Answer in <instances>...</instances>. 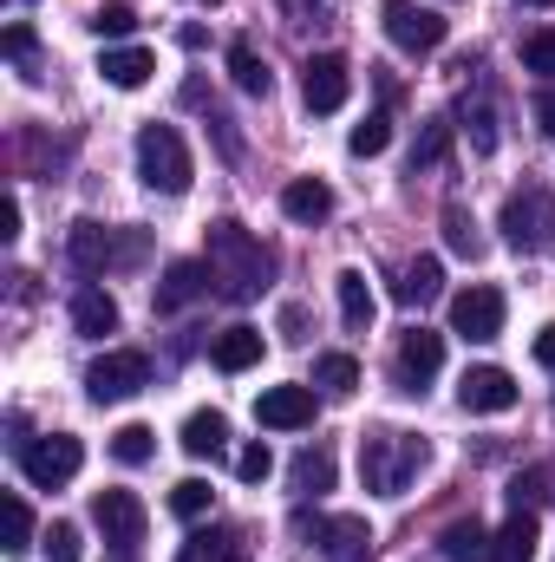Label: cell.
<instances>
[{"instance_id": "obj_47", "label": "cell", "mask_w": 555, "mask_h": 562, "mask_svg": "<svg viewBox=\"0 0 555 562\" xmlns=\"http://www.w3.org/2000/svg\"><path fill=\"white\" fill-rule=\"evenodd\" d=\"M523 7H555V0H523Z\"/></svg>"}, {"instance_id": "obj_34", "label": "cell", "mask_w": 555, "mask_h": 562, "mask_svg": "<svg viewBox=\"0 0 555 562\" xmlns=\"http://www.w3.org/2000/svg\"><path fill=\"white\" fill-rule=\"evenodd\" d=\"M464 132H471V150H497V112H490V99H464Z\"/></svg>"}, {"instance_id": "obj_36", "label": "cell", "mask_w": 555, "mask_h": 562, "mask_svg": "<svg viewBox=\"0 0 555 562\" xmlns=\"http://www.w3.org/2000/svg\"><path fill=\"white\" fill-rule=\"evenodd\" d=\"M92 33H99V40H132V33H138V13H132L125 0H105V7L92 13Z\"/></svg>"}, {"instance_id": "obj_11", "label": "cell", "mask_w": 555, "mask_h": 562, "mask_svg": "<svg viewBox=\"0 0 555 562\" xmlns=\"http://www.w3.org/2000/svg\"><path fill=\"white\" fill-rule=\"evenodd\" d=\"M347 92H353V66H347L340 53H314V59L301 66V99H307V112H340Z\"/></svg>"}, {"instance_id": "obj_21", "label": "cell", "mask_w": 555, "mask_h": 562, "mask_svg": "<svg viewBox=\"0 0 555 562\" xmlns=\"http://www.w3.org/2000/svg\"><path fill=\"white\" fill-rule=\"evenodd\" d=\"M333 294H340V321H347L353 334H366L373 314H380V301H373L366 276H360V269H340V276H333Z\"/></svg>"}, {"instance_id": "obj_9", "label": "cell", "mask_w": 555, "mask_h": 562, "mask_svg": "<svg viewBox=\"0 0 555 562\" xmlns=\"http://www.w3.org/2000/svg\"><path fill=\"white\" fill-rule=\"evenodd\" d=\"M451 334H464V340H497V334H503V294H497L490 281L457 288V294H451Z\"/></svg>"}, {"instance_id": "obj_30", "label": "cell", "mask_w": 555, "mask_h": 562, "mask_svg": "<svg viewBox=\"0 0 555 562\" xmlns=\"http://www.w3.org/2000/svg\"><path fill=\"white\" fill-rule=\"evenodd\" d=\"M451 138H457L451 119H424V132H418V144H412V170H438V164L451 157Z\"/></svg>"}, {"instance_id": "obj_26", "label": "cell", "mask_w": 555, "mask_h": 562, "mask_svg": "<svg viewBox=\"0 0 555 562\" xmlns=\"http://www.w3.org/2000/svg\"><path fill=\"white\" fill-rule=\"evenodd\" d=\"M314 386H320L327 400H353V393H360V360H353V353H320V360H314Z\"/></svg>"}, {"instance_id": "obj_45", "label": "cell", "mask_w": 555, "mask_h": 562, "mask_svg": "<svg viewBox=\"0 0 555 562\" xmlns=\"http://www.w3.org/2000/svg\"><path fill=\"white\" fill-rule=\"evenodd\" d=\"M0 236H7V243H13V236H20V203H13V196H7V203H0Z\"/></svg>"}, {"instance_id": "obj_6", "label": "cell", "mask_w": 555, "mask_h": 562, "mask_svg": "<svg viewBox=\"0 0 555 562\" xmlns=\"http://www.w3.org/2000/svg\"><path fill=\"white\" fill-rule=\"evenodd\" d=\"M144 386H150V360H144L138 347H112V353H99L86 367V393L99 406H125V400H138Z\"/></svg>"}, {"instance_id": "obj_22", "label": "cell", "mask_w": 555, "mask_h": 562, "mask_svg": "<svg viewBox=\"0 0 555 562\" xmlns=\"http://www.w3.org/2000/svg\"><path fill=\"white\" fill-rule=\"evenodd\" d=\"M209 360H216L223 373H249V367L262 360V327H223L216 347H209Z\"/></svg>"}, {"instance_id": "obj_18", "label": "cell", "mask_w": 555, "mask_h": 562, "mask_svg": "<svg viewBox=\"0 0 555 562\" xmlns=\"http://www.w3.org/2000/svg\"><path fill=\"white\" fill-rule=\"evenodd\" d=\"M536 543H543L536 510H510V524L490 537V562H536Z\"/></svg>"}, {"instance_id": "obj_7", "label": "cell", "mask_w": 555, "mask_h": 562, "mask_svg": "<svg viewBox=\"0 0 555 562\" xmlns=\"http://www.w3.org/2000/svg\"><path fill=\"white\" fill-rule=\"evenodd\" d=\"M66 256H72V269H79V276H105V269H125V262H138L144 243H138V236H118V229H105V223H79V229L66 236Z\"/></svg>"}, {"instance_id": "obj_12", "label": "cell", "mask_w": 555, "mask_h": 562, "mask_svg": "<svg viewBox=\"0 0 555 562\" xmlns=\"http://www.w3.org/2000/svg\"><path fill=\"white\" fill-rule=\"evenodd\" d=\"M438 367H444V334L412 327V334L399 340V353H393V380H399L406 393H424V386L438 380Z\"/></svg>"}, {"instance_id": "obj_24", "label": "cell", "mask_w": 555, "mask_h": 562, "mask_svg": "<svg viewBox=\"0 0 555 562\" xmlns=\"http://www.w3.org/2000/svg\"><path fill=\"white\" fill-rule=\"evenodd\" d=\"M438 550H444V562H490V530L477 517H457V524H444Z\"/></svg>"}, {"instance_id": "obj_16", "label": "cell", "mask_w": 555, "mask_h": 562, "mask_svg": "<svg viewBox=\"0 0 555 562\" xmlns=\"http://www.w3.org/2000/svg\"><path fill=\"white\" fill-rule=\"evenodd\" d=\"M196 294H209V262H170L163 281H157V294H150V307L157 314H183Z\"/></svg>"}, {"instance_id": "obj_5", "label": "cell", "mask_w": 555, "mask_h": 562, "mask_svg": "<svg viewBox=\"0 0 555 562\" xmlns=\"http://www.w3.org/2000/svg\"><path fill=\"white\" fill-rule=\"evenodd\" d=\"M79 464H86V445H79L72 431H46V438L20 445V477H26L33 491H59V484H72Z\"/></svg>"}, {"instance_id": "obj_48", "label": "cell", "mask_w": 555, "mask_h": 562, "mask_svg": "<svg viewBox=\"0 0 555 562\" xmlns=\"http://www.w3.org/2000/svg\"><path fill=\"white\" fill-rule=\"evenodd\" d=\"M196 7H216V0H196Z\"/></svg>"}, {"instance_id": "obj_19", "label": "cell", "mask_w": 555, "mask_h": 562, "mask_svg": "<svg viewBox=\"0 0 555 562\" xmlns=\"http://www.w3.org/2000/svg\"><path fill=\"white\" fill-rule=\"evenodd\" d=\"M177 562H249V537L242 530H190Z\"/></svg>"}, {"instance_id": "obj_8", "label": "cell", "mask_w": 555, "mask_h": 562, "mask_svg": "<svg viewBox=\"0 0 555 562\" xmlns=\"http://www.w3.org/2000/svg\"><path fill=\"white\" fill-rule=\"evenodd\" d=\"M380 26H386V40H393L399 53H438L444 33H451V20L431 13V7H418V0H386V7H380Z\"/></svg>"}, {"instance_id": "obj_35", "label": "cell", "mask_w": 555, "mask_h": 562, "mask_svg": "<svg viewBox=\"0 0 555 562\" xmlns=\"http://www.w3.org/2000/svg\"><path fill=\"white\" fill-rule=\"evenodd\" d=\"M209 504H216V491H209L203 477H183V484L170 491V510H177L183 524H196V517H209Z\"/></svg>"}, {"instance_id": "obj_39", "label": "cell", "mask_w": 555, "mask_h": 562, "mask_svg": "<svg viewBox=\"0 0 555 562\" xmlns=\"http://www.w3.org/2000/svg\"><path fill=\"white\" fill-rule=\"evenodd\" d=\"M39 550H46V562H79V524H53L46 537H39Z\"/></svg>"}, {"instance_id": "obj_20", "label": "cell", "mask_w": 555, "mask_h": 562, "mask_svg": "<svg viewBox=\"0 0 555 562\" xmlns=\"http://www.w3.org/2000/svg\"><path fill=\"white\" fill-rule=\"evenodd\" d=\"M72 327H79L86 340L118 334V301H112L105 288H79V294H72Z\"/></svg>"}, {"instance_id": "obj_27", "label": "cell", "mask_w": 555, "mask_h": 562, "mask_svg": "<svg viewBox=\"0 0 555 562\" xmlns=\"http://www.w3.org/2000/svg\"><path fill=\"white\" fill-rule=\"evenodd\" d=\"M229 79H236L249 99H269V86H275V72L262 66V53H256L249 40H236V46H229Z\"/></svg>"}, {"instance_id": "obj_42", "label": "cell", "mask_w": 555, "mask_h": 562, "mask_svg": "<svg viewBox=\"0 0 555 562\" xmlns=\"http://www.w3.org/2000/svg\"><path fill=\"white\" fill-rule=\"evenodd\" d=\"M0 53H7V59H20V66H26V59H33V26H26V20H13V26H7V33H0Z\"/></svg>"}, {"instance_id": "obj_37", "label": "cell", "mask_w": 555, "mask_h": 562, "mask_svg": "<svg viewBox=\"0 0 555 562\" xmlns=\"http://www.w3.org/2000/svg\"><path fill=\"white\" fill-rule=\"evenodd\" d=\"M7 550H13V557L33 550V510H26L20 491H7Z\"/></svg>"}, {"instance_id": "obj_38", "label": "cell", "mask_w": 555, "mask_h": 562, "mask_svg": "<svg viewBox=\"0 0 555 562\" xmlns=\"http://www.w3.org/2000/svg\"><path fill=\"white\" fill-rule=\"evenodd\" d=\"M523 72H543V79L555 86V26H543V33L523 40Z\"/></svg>"}, {"instance_id": "obj_31", "label": "cell", "mask_w": 555, "mask_h": 562, "mask_svg": "<svg viewBox=\"0 0 555 562\" xmlns=\"http://www.w3.org/2000/svg\"><path fill=\"white\" fill-rule=\"evenodd\" d=\"M386 144H393V112H366V119L347 132V150H353V157H380Z\"/></svg>"}, {"instance_id": "obj_43", "label": "cell", "mask_w": 555, "mask_h": 562, "mask_svg": "<svg viewBox=\"0 0 555 562\" xmlns=\"http://www.w3.org/2000/svg\"><path fill=\"white\" fill-rule=\"evenodd\" d=\"M536 367H543V373H555V321L536 334Z\"/></svg>"}, {"instance_id": "obj_41", "label": "cell", "mask_w": 555, "mask_h": 562, "mask_svg": "<svg viewBox=\"0 0 555 562\" xmlns=\"http://www.w3.org/2000/svg\"><path fill=\"white\" fill-rule=\"evenodd\" d=\"M543 497H550V471H523V477L510 484V504H517V510H536Z\"/></svg>"}, {"instance_id": "obj_15", "label": "cell", "mask_w": 555, "mask_h": 562, "mask_svg": "<svg viewBox=\"0 0 555 562\" xmlns=\"http://www.w3.org/2000/svg\"><path fill=\"white\" fill-rule=\"evenodd\" d=\"M314 550L327 562H366L373 557V530H366V517H327L320 537H314Z\"/></svg>"}, {"instance_id": "obj_40", "label": "cell", "mask_w": 555, "mask_h": 562, "mask_svg": "<svg viewBox=\"0 0 555 562\" xmlns=\"http://www.w3.org/2000/svg\"><path fill=\"white\" fill-rule=\"evenodd\" d=\"M269 471H275V451H269V445H242V451H236V477H242V484H262Z\"/></svg>"}, {"instance_id": "obj_33", "label": "cell", "mask_w": 555, "mask_h": 562, "mask_svg": "<svg viewBox=\"0 0 555 562\" xmlns=\"http://www.w3.org/2000/svg\"><path fill=\"white\" fill-rule=\"evenodd\" d=\"M150 451H157V431L150 425H118L112 431V458L118 464H150Z\"/></svg>"}, {"instance_id": "obj_13", "label": "cell", "mask_w": 555, "mask_h": 562, "mask_svg": "<svg viewBox=\"0 0 555 562\" xmlns=\"http://www.w3.org/2000/svg\"><path fill=\"white\" fill-rule=\"evenodd\" d=\"M457 406H464V413H510V406H517V380H510L503 367H464Z\"/></svg>"}, {"instance_id": "obj_17", "label": "cell", "mask_w": 555, "mask_h": 562, "mask_svg": "<svg viewBox=\"0 0 555 562\" xmlns=\"http://www.w3.org/2000/svg\"><path fill=\"white\" fill-rule=\"evenodd\" d=\"M281 216L314 229V223H327V216H333V190H327L320 177H294V183L281 190Z\"/></svg>"}, {"instance_id": "obj_3", "label": "cell", "mask_w": 555, "mask_h": 562, "mask_svg": "<svg viewBox=\"0 0 555 562\" xmlns=\"http://www.w3.org/2000/svg\"><path fill=\"white\" fill-rule=\"evenodd\" d=\"M138 177L157 196H183L196 183V157H190L177 125H144L138 132Z\"/></svg>"}, {"instance_id": "obj_32", "label": "cell", "mask_w": 555, "mask_h": 562, "mask_svg": "<svg viewBox=\"0 0 555 562\" xmlns=\"http://www.w3.org/2000/svg\"><path fill=\"white\" fill-rule=\"evenodd\" d=\"M444 243H451L457 256H471V262L484 256V236H477V223H471L464 203H444Z\"/></svg>"}, {"instance_id": "obj_44", "label": "cell", "mask_w": 555, "mask_h": 562, "mask_svg": "<svg viewBox=\"0 0 555 562\" xmlns=\"http://www.w3.org/2000/svg\"><path fill=\"white\" fill-rule=\"evenodd\" d=\"M536 125L555 138V86H543V92H536Z\"/></svg>"}, {"instance_id": "obj_10", "label": "cell", "mask_w": 555, "mask_h": 562, "mask_svg": "<svg viewBox=\"0 0 555 562\" xmlns=\"http://www.w3.org/2000/svg\"><path fill=\"white\" fill-rule=\"evenodd\" d=\"M92 524L105 530L112 550H138L144 530H150V510H144L132 491H99V497H92Z\"/></svg>"}, {"instance_id": "obj_4", "label": "cell", "mask_w": 555, "mask_h": 562, "mask_svg": "<svg viewBox=\"0 0 555 562\" xmlns=\"http://www.w3.org/2000/svg\"><path fill=\"white\" fill-rule=\"evenodd\" d=\"M497 229H503V243H510L517 256H543V249L555 243V196L536 190V183H530V190H510Z\"/></svg>"}, {"instance_id": "obj_29", "label": "cell", "mask_w": 555, "mask_h": 562, "mask_svg": "<svg viewBox=\"0 0 555 562\" xmlns=\"http://www.w3.org/2000/svg\"><path fill=\"white\" fill-rule=\"evenodd\" d=\"M294 491H307V497L333 491V451H327V445H307V451L294 458Z\"/></svg>"}, {"instance_id": "obj_23", "label": "cell", "mask_w": 555, "mask_h": 562, "mask_svg": "<svg viewBox=\"0 0 555 562\" xmlns=\"http://www.w3.org/2000/svg\"><path fill=\"white\" fill-rule=\"evenodd\" d=\"M99 72H105V86H118V92H138L144 79L157 72V59H150L144 46H105V59H99Z\"/></svg>"}, {"instance_id": "obj_1", "label": "cell", "mask_w": 555, "mask_h": 562, "mask_svg": "<svg viewBox=\"0 0 555 562\" xmlns=\"http://www.w3.org/2000/svg\"><path fill=\"white\" fill-rule=\"evenodd\" d=\"M209 281H216V294L223 301H256L262 288H269V276H275V256L262 249V236H249L242 223H209Z\"/></svg>"}, {"instance_id": "obj_2", "label": "cell", "mask_w": 555, "mask_h": 562, "mask_svg": "<svg viewBox=\"0 0 555 562\" xmlns=\"http://www.w3.org/2000/svg\"><path fill=\"white\" fill-rule=\"evenodd\" d=\"M418 471H424V438H412V431H366L360 438V477H366V491L406 497V484H412Z\"/></svg>"}, {"instance_id": "obj_25", "label": "cell", "mask_w": 555, "mask_h": 562, "mask_svg": "<svg viewBox=\"0 0 555 562\" xmlns=\"http://www.w3.org/2000/svg\"><path fill=\"white\" fill-rule=\"evenodd\" d=\"M183 451L190 458H223L229 451V419L223 413H190L183 419Z\"/></svg>"}, {"instance_id": "obj_28", "label": "cell", "mask_w": 555, "mask_h": 562, "mask_svg": "<svg viewBox=\"0 0 555 562\" xmlns=\"http://www.w3.org/2000/svg\"><path fill=\"white\" fill-rule=\"evenodd\" d=\"M444 294V262L438 256H418L412 269H406V281H399V301L406 307H424V301H438Z\"/></svg>"}, {"instance_id": "obj_14", "label": "cell", "mask_w": 555, "mask_h": 562, "mask_svg": "<svg viewBox=\"0 0 555 562\" xmlns=\"http://www.w3.org/2000/svg\"><path fill=\"white\" fill-rule=\"evenodd\" d=\"M314 413H320L314 386H269L256 400V419L269 425V431H301V425H314Z\"/></svg>"}, {"instance_id": "obj_46", "label": "cell", "mask_w": 555, "mask_h": 562, "mask_svg": "<svg viewBox=\"0 0 555 562\" xmlns=\"http://www.w3.org/2000/svg\"><path fill=\"white\" fill-rule=\"evenodd\" d=\"M301 327H307V314H301V307H281V334L301 340Z\"/></svg>"}]
</instances>
